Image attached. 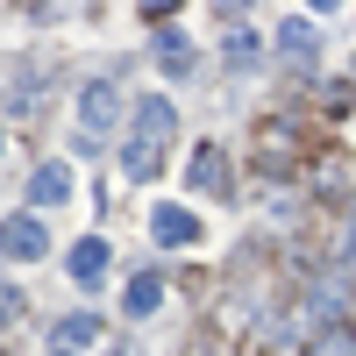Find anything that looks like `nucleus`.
<instances>
[{
  "label": "nucleus",
  "mask_w": 356,
  "mask_h": 356,
  "mask_svg": "<svg viewBox=\"0 0 356 356\" xmlns=\"http://www.w3.org/2000/svg\"><path fill=\"white\" fill-rule=\"evenodd\" d=\"M178 129V114H171V100H136V136H150V143H164Z\"/></svg>",
  "instance_id": "nucleus-8"
},
{
  "label": "nucleus",
  "mask_w": 356,
  "mask_h": 356,
  "mask_svg": "<svg viewBox=\"0 0 356 356\" xmlns=\"http://www.w3.org/2000/svg\"><path fill=\"white\" fill-rule=\"evenodd\" d=\"M15 307H22V300H15V292H8V285H0V321H15Z\"/></svg>",
  "instance_id": "nucleus-14"
},
{
  "label": "nucleus",
  "mask_w": 356,
  "mask_h": 356,
  "mask_svg": "<svg viewBox=\"0 0 356 356\" xmlns=\"http://www.w3.org/2000/svg\"><path fill=\"white\" fill-rule=\"evenodd\" d=\"M150 228H157V243H171V250H193V243H200V221L186 214V207H157Z\"/></svg>",
  "instance_id": "nucleus-3"
},
{
  "label": "nucleus",
  "mask_w": 356,
  "mask_h": 356,
  "mask_svg": "<svg viewBox=\"0 0 356 356\" xmlns=\"http://www.w3.org/2000/svg\"><path fill=\"white\" fill-rule=\"evenodd\" d=\"M157 300H164V278H136V285H129V300H122V307H129V314L143 321V314H157Z\"/></svg>",
  "instance_id": "nucleus-11"
},
{
  "label": "nucleus",
  "mask_w": 356,
  "mask_h": 356,
  "mask_svg": "<svg viewBox=\"0 0 356 356\" xmlns=\"http://www.w3.org/2000/svg\"><path fill=\"white\" fill-rule=\"evenodd\" d=\"M157 164H164V143H150V136H129L122 143V171L129 178H157Z\"/></svg>",
  "instance_id": "nucleus-7"
},
{
  "label": "nucleus",
  "mask_w": 356,
  "mask_h": 356,
  "mask_svg": "<svg viewBox=\"0 0 356 356\" xmlns=\"http://www.w3.org/2000/svg\"><path fill=\"white\" fill-rule=\"evenodd\" d=\"M65 193H72V164H57V157L29 178V207H50V200H65Z\"/></svg>",
  "instance_id": "nucleus-5"
},
{
  "label": "nucleus",
  "mask_w": 356,
  "mask_h": 356,
  "mask_svg": "<svg viewBox=\"0 0 356 356\" xmlns=\"http://www.w3.org/2000/svg\"><path fill=\"white\" fill-rule=\"evenodd\" d=\"M50 250V228L36 214H15V221H0V257H15V264H36Z\"/></svg>",
  "instance_id": "nucleus-1"
},
{
  "label": "nucleus",
  "mask_w": 356,
  "mask_h": 356,
  "mask_svg": "<svg viewBox=\"0 0 356 356\" xmlns=\"http://www.w3.org/2000/svg\"><path fill=\"white\" fill-rule=\"evenodd\" d=\"M65 271H72L79 285H100V278H107V243H100V235H86V243L65 257Z\"/></svg>",
  "instance_id": "nucleus-4"
},
{
  "label": "nucleus",
  "mask_w": 356,
  "mask_h": 356,
  "mask_svg": "<svg viewBox=\"0 0 356 356\" xmlns=\"http://www.w3.org/2000/svg\"><path fill=\"white\" fill-rule=\"evenodd\" d=\"M228 65H235V72H250V65H257V43L243 36V29H235V36H228Z\"/></svg>",
  "instance_id": "nucleus-13"
},
{
  "label": "nucleus",
  "mask_w": 356,
  "mask_h": 356,
  "mask_svg": "<svg viewBox=\"0 0 356 356\" xmlns=\"http://www.w3.org/2000/svg\"><path fill=\"white\" fill-rule=\"evenodd\" d=\"M193 193H228V171H221V150H214V143H200V150H193Z\"/></svg>",
  "instance_id": "nucleus-6"
},
{
  "label": "nucleus",
  "mask_w": 356,
  "mask_h": 356,
  "mask_svg": "<svg viewBox=\"0 0 356 356\" xmlns=\"http://www.w3.org/2000/svg\"><path fill=\"white\" fill-rule=\"evenodd\" d=\"M278 50H292V65H307V57H314V29L307 22H285L278 29Z\"/></svg>",
  "instance_id": "nucleus-12"
},
{
  "label": "nucleus",
  "mask_w": 356,
  "mask_h": 356,
  "mask_svg": "<svg viewBox=\"0 0 356 356\" xmlns=\"http://www.w3.org/2000/svg\"><path fill=\"white\" fill-rule=\"evenodd\" d=\"M93 335H100V321H93V314H65V321L50 328V342H57V349H86Z\"/></svg>",
  "instance_id": "nucleus-9"
},
{
  "label": "nucleus",
  "mask_w": 356,
  "mask_h": 356,
  "mask_svg": "<svg viewBox=\"0 0 356 356\" xmlns=\"http://www.w3.org/2000/svg\"><path fill=\"white\" fill-rule=\"evenodd\" d=\"M79 122H86V129H114V122H122V93H114L107 79H93V86L79 93Z\"/></svg>",
  "instance_id": "nucleus-2"
},
{
  "label": "nucleus",
  "mask_w": 356,
  "mask_h": 356,
  "mask_svg": "<svg viewBox=\"0 0 356 356\" xmlns=\"http://www.w3.org/2000/svg\"><path fill=\"white\" fill-rule=\"evenodd\" d=\"M157 65H164L171 79H186V72H193V50H186V36H178V29H171V36H157Z\"/></svg>",
  "instance_id": "nucleus-10"
}]
</instances>
